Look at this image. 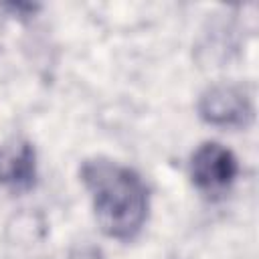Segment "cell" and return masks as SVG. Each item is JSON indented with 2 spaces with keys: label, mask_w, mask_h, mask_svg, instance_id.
<instances>
[{
  "label": "cell",
  "mask_w": 259,
  "mask_h": 259,
  "mask_svg": "<svg viewBox=\"0 0 259 259\" xmlns=\"http://www.w3.org/2000/svg\"><path fill=\"white\" fill-rule=\"evenodd\" d=\"M67 259H103V257L97 251H93V249H81V251L71 253Z\"/></svg>",
  "instance_id": "obj_5"
},
{
  "label": "cell",
  "mask_w": 259,
  "mask_h": 259,
  "mask_svg": "<svg viewBox=\"0 0 259 259\" xmlns=\"http://www.w3.org/2000/svg\"><path fill=\"white\" fill-rule=\"evenodd\" d=\"M188 172L192 184L210 194H225L239 174V162L235 154L219 142H204L200 144L188 162Z\"/></svg>",
  "instance_id": "obj_2"
},
{
  "label": "cell",
  "mask_w": 259,
  "mask_h": 259,
  "mask_svg": "<svg viewBox=\"0 0 259 259\" xmlns=\"http://www.w3.org/2000/svg\"><path fill=\"white\" fill-rule=\"evenodd\" d=\"M79 174L101 231L117 241L136 239L150 210V194L142 176L130 166L105 158L85 160Z\"/></svg>",
  "instance_id": "obj_1"
},
{
  "label": "cell",
  "mask_w": 259,
  "mask_h": 259,
  "mask_svg": "<svg viewBox=\"0 0 259 259\" xmlns=\"http://www.w3.org/2000/svg\"><path fill=\"white\" fill-rule=\"evenodd\" d=\"M198 115L217 127H245L253 119V101L241 85H214L200 95Z\"/></svg>",
  "instance_id": "obj_3"
},
{
  "label": "cell",
  "mask_w": 259,
  "mask_h": 259,
  "mask_svg": "<svg viewBox=\"0 0 259 259\" xmlns=\"http://www.w3.org/2000/svg\"><path fill=\"white\" fill-rule=\"evenodd\" d=\"M36 178V154L30 142L16 140L0 148V184L12 192L32 188Z\"/></svg>",
  "instance_id": "obj_4"
}]
</instances>
